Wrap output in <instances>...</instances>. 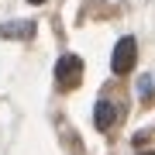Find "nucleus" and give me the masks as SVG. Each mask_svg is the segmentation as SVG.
Masks as SVG:
<instances>
[{
	"instance_id": "5",
	"label": "nucleus",
	"mask_w": 155,
	"mask_h": 155,
	"mask_svg": "<svg viewBox=\"0 0 155 155\" xmlns=\"http://www.w3.org/2000/svg\"><path fill=\"white\" fill-rule=\"evenodd\" d=\"M28 4H45V0H28Z\"/></svg>"
},
{
	"instance_id": "1",
	"label": "nucleus",
	"mask_w": 155,
	"mask_h": 155,
	"mask_svg": "<svg viewBox=\"0 0 155 155\" xmlns=\"http://www.w3.org/2000/svg\"><path fill=\"white\" fill-rule=\"evenodd\" d=\"M134 62H138V41H134L131 35H124V38L114 45L110 69L117 72V76H124V72H131V69H134Z\"/></svg>"
},
{
	"instance_id": "6",
	"label": "nucleus",
	"mask_w": 155,
	"mask_h": 155,
	"mask_svg": "<svg viewBox=\"0 0 155 155\" xmlns=\"http://www.w3.org/2000/svg\"><path fill=\"white\" fill-rule=\"evenodd\" d=\"M141 155H155V152H141Z\"/></svg>"
},
{
	"instance_id": "4",
	"label": "nucleus",
	"mask_w": 155,
	"mask_h": 155,
	"mask_svg": "<svg viewBox=\"0 0 155 155\" xmlns=\"http://www.w3.org/2000/svg\"><path fill=\"white\" fill-rule=\"evenodd\" d=\"M35 35V21H7L0 24V38H31Z\"/></svg>"
},
{
	"instance_id": "2",
	"label": "nucleus",
	"mask_w": 155,
	"mask_h": 155,
	"mask_svg": "<svg viewBox=\"0 0 155 155\" xmlns=\"http://www.w3.org/2000/svg\"><path fill=\"white\" fill-rule=\"evenodd\" d=\"M79 79H83V59L79 55H62L55 62V83L62 90H72V86H79Z\"/></svg>"
},
{
	"instance_id": "3",
	"label": "nucleus",
	"mask_w": 155,
	"mask_h": 155,
	"mask_svg": "<svg viewBox=\"0 0 155 155\" xmlns=\"http://www.w3.org/2000/svg\"><path fill=\"white\" fill-rule=\"evenodd\" d=\"M117 121V107L110 104V100H97V107H93V124H97V131H110Z\"/></svg>"
}]
</instances>
